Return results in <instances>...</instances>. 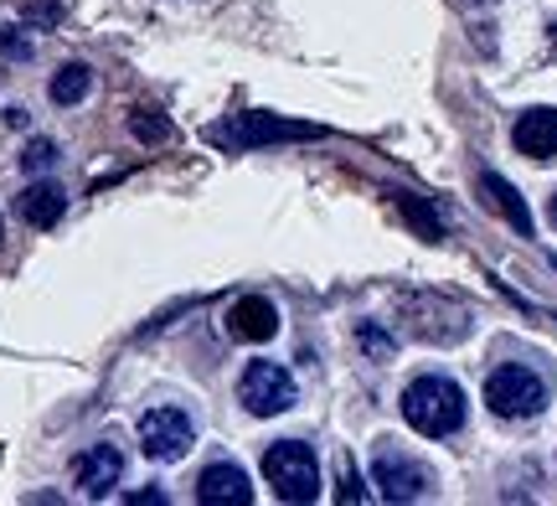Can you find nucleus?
<instances>
[{"instance_id":"f257e3e1","label":"nucleus","mask_w":557,"mask_h":506,"mask_svg":"<svg viewBox=\"0 0 557 506\" xmlns=\"http://www.w3.org/2000/svg\"><path fill=\"white\" fill-rule=\"evenodd\" d=\"M403 419L423 434V440H449L465 424V393H459L455 378H413L403 387Z\"/></svg>"},{"instance_id":"f03ea898","label":"nucleus","mask_w":557,"mask_h":506,"mask_svg":"<svg viewBox=\"0 0 557 506\" xmlns=\"http://www.w3.org/2000/svg\"><path fill=\"white\" fill-rule=\"evenodd\" d=\"M485 404L496 419H532L547 408V378L527 362H506L485 378Z\"/></svg>"},{"instance_id":"7ed1b4c3","label":"nucleus","mask_w":557,"mask_h":506,"mask_svg":"<svg viewBox=\"0 0 557 506\" xmlns=\"http://www.w3.org/2000/svg\"><path fill=\"white\" fill-rule=\"evenodd\" d=\"M263 476H269V486H274L278 502H315L320 496V460L310 445H299V440H278L269 445L263 455Z\"/></svg>"},{"instance_id":"20e7f679","label":"nucleus","mask_w":557,"mask_h":506,"mask_svg":"<svg viewBox=\"0 0 557 506\" xmlns=\"http://www.w3.org/2000/svg\"><path fill=\"white\" fill-rule=\"evenodd\" d=\"M191 440H197V429H191V414H186V408L160 404L139 419V449H145L150 460H160V466H176L181 455L191 449Z\"/></svg>"},{"instance_id":"39448f33","label":"nucleus","mask_w":557,"mask_h":506,"mask_svg":"<svg viewBox=\"0 0 557 506\" xmlns=\"http://www.w3.org/2000/svg\"><path fill=\"white\" fill-rule=\"evenodd\" d=\"M238 398H243L248 414L274 419V414H284V408H295V378H289L278 362H248L243 367Z\"/></svg>"},{"instance_id":"423d86ee","label":"nucleus","mask_w":557,"mask_h":506,"mask_svg":"<svg viewBox=\"0 0 557 506\" xmlns=\"http://www.w3.org/2000/svg\"><path fill=\"white\" fill-rule=\"evenodd\" d=\"M372 476H377V486L387 502H423L429 491H434V476L418 466V460H408V455H398V449H377V460H372Z\"/></svg>"},{"instance_id":"0eeeda50","label":"nucleus","mask_w":557,"mask_h":506,"mask_svg":"<svg viewBox=\"0 0 557 506\" xmlns=\"http://www.w3.org/2000/svg\"><path fill=\"white\" fill-rule=\"evenodd\" d=\"M320 135L315 124H289V120H269V114H238L233 124L212 129V140L222 145H263V140H310Z\"/></svg>"},{"instance_id":"6e6552de","label":"nucleus","mask_w":557,"mask_h":506,"mask_svg":"<svg viewBox=\"0 0 557 506\" xmlns=\"http://www.w3.org/2000/svg\"><path fill=\"white\" fill-rule=\"evenodd\" d=\"M120 476H124V455L114 445H94L73 460V481H78V491L88 502H103L109 491L120 486Z\"/></svg>"},{"instance_id":"1a4fd4ad","label":"nucleus","mask_w":557,"mask_h":506,"mask_svg":"<svg viewBox=\"0 0 557 506\" xmlns=\"http://www.w3.org/2000/svg\"><path fill=\"white\" fill-rule=\"evenodd\" d=\"M278 331V305L269 295H243L227 310V336L233 342H274Z\"/></svg>"},{"instance_id":"9d476101","label":"nucleus","mask_w":557,"mask_h":506,"mask_svg":"<svg viewBox=\"0 0 557 506\" xmlns=\"http://www.w3.org/2000/svg\"><path fill=\"white\" fill-rule=\"evenodd\" d=\"M197 502L201 506H248V502H253L248 470H238L233 460L207 466V470H201V481H197Z\"/></svg>"},{"instance_id":"9b49d317","label":"nucleus","mask_w":557,"mask_h":506,"mask_svg":"<svg viewBox=\"0 0 557 506\" xmlns=\"http://www.w3.org/2000/svg\"><path fill=\"white\" fill-rule=\"evenodd\" d=\"M511 140H517L521 156H532V161H553L557 156V109H527L511 129Z\"/></svg>"},{"instance_id":"f8f14e48","label":"nucleus","mask_w":557,"mask_h":506,"mask_svg":"<svg viewBox=\"0 0 557 506\" xmlns=\"http://www.w3.org/2000/svg\"><path fill=\"white\" fill-rule=\"evenodd\" d=\"M480 192H485V202L496 207V212L517 227L521 238H532V233H537V223H532V207L521 202V192L506 182V176H496V171H480Z\"/></svg>"},{"instance_id":"ddd939ff","label":"nucleus","mask_w":557,"mask_h":506,"mask_svg":"<svg viewBox=\"0 0 557 506\" xmlns=\"http://www.w3.org/2000/svg\"><path fill=\"white\" fill-rule=\"evenodd\" d=\"M16 212L32 227H58V218L67 212V192H62V186H52V182L26 186V192L16 197Z\"/></svg>"},{"instance_id":"4468645a","label":"nucleus","mask_w":557,"mask_h":506,"mask_svg":"<svg viewBox=\"0 0 557 506\" xmlns=\"http://www.w3.org/2000/svg\"><path fill=\"white\" fill-rule=\"evenodd\" d=\"M88 88H94V73L83 67V62H67V67H58V78H52V103H83L88 99Z\"/></svg>"},{"instance_id":"2eb2a0df","label":"nucleus","mask_w":557,"mask_h":506,"mask_svg":"<svg viewBox=\"0 0 557 506\" xmlns=\"http://www.w3.org/2000/svg\"><path fill=\"white\" fill-rule=\"evenodd\" d=\"M398 212L408 218V223L418 227V238H429V244H438L444 238V223H438V212H429V207L418 202V197H408V192H398Z\"/></svg>"},{"instance_id":"dca6fc26","label":"nucleus","mask_w":557,"mask_h":506,"mask_svg":"<svg viewBox=\"0 0 557 506\" xmlns=\"http://www.w3.org/2000/svg\"><path fill=\"white\" fill-rule=\"evenodd\" d=\"M129 129H135V140H145V145L171 140V120H165L160 109H135V114H129Z\"/></svg>"},{"instance_id":"f3484780","label":"nucleus","mask_w":557,"mask_h":506,"mask_svg":"<svg viewBox=\"0 0 557 506\" xmlns=\"http://www.w3.org/2000/svg\"><path fill=\"white\" fill-rule=\"evenodd\" d=\"M52 161H58V145L52 140H32L21 150V171H47Z\"/></svg>"},{"instance_id":"a211bd4d","label":"nucleus","mask_w":557,"mask_h":506,"mask_svg":"<svg viewBox=\"0 0 557 506\" xmlns=\"http://www.w3.org/2000/svg\"><path fill=\"white\" fill-rule=\"evenodd\" d=\"M336 502H341V506L367 502V486H361V476L351 470V460H341V491H336Z\"/></svg>"},{"instance_id":"6ab92c4d","label":"nucleus","mask_w":557,"mask_h":506,"mask_svg":"<svg viewBox=\"0 0 557 506\" xmlns=\"http://www.w3.org/2000/svg\"><path fill=\"white\" fill-rule=\"evenodd\" d=\"M357 336H361V346H367L372 357H387V351H393V342H387V336H382V331H377L372 321H361V325H357Z\"/></svg>"},{"instance_id":"aec40b11","label":"nucleus","mask_w":557,"mask_h":506,"mask_svg":"<svg viewBox=\"0 0 557 506\" xmlns=\"http://www.w3.org/2000/svg\"><path fill=\"white\" fill-rule=\"evenodd\" d=\"M0 58H32V41L21 37L16 26H5L0 32Z\"/></svg>"},{"instance_id":"412c9836","label":"nucleus","mask_w":557,"mask_h":506,"mask_svg":"<svg viewBox=\"0 0 557 506\" xmlns=\"http://www.w3.org/2000/svg\"><path fill=\"white\" fill-rule=\"evenodd\" d=\"M129 506H165V491H135Z\"/></svg>"},{"instance_id":"4be33fe9","label":"nucleus","mask_w":557,"mask_h":506,"mask_svg":"<svg viewBox=\"0 0 557 506\" xmlns=\"http://www.w3.org/2000/svg\"><path fill=\"white\" fill-rule=\"evenodd\" d=\"M553 227H557V192H553Z\"/></svg>"},{"instance_id":"5701e85b","label":"nucleus","mask_w":557,"mask_h":506,"mask_svg":"<svg viewBox=\"0 0 557 506\" xmlns=\"http://www.w3.org/2000/svg\"><path fill=\"white\" fill-rule=\"evenodd\" d=\"M553 41H557V26H553Z\"/></svg>"},{"instance_id":"b1692460","label":"nucleus","mask_w":557,"mask_h":506,"mask_svg":"<svg viewBox=\"0 0 557 506\" xmlns=\"http://www.w3.org/2000/svg\"><path fill=\"white\" fill-rule=\"evenodd\" d=\"M0 238H5V227H0Z\"/></svg>"}]
</instances>
